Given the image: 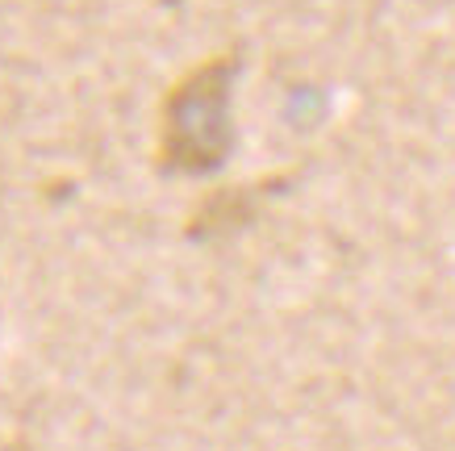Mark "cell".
Returning a JSON list of instances; mask_svg holds the SVG:
<instances>
[{"instance_id": "6da1fadb", "label": "cell", "mask_w": 455, "mask_h": 451, "mask_svg": "<svg viewBox=\"0 0 455 451\" xmlns=\"http://www.w3.org/2000/svg\"><path fill=\"white\" fill-rule=\"evenodd\" d=\"M235 55H213L172 88L164 105V164L172 172H209L230 150V76Z\"/></svg>"}]
</instances>
